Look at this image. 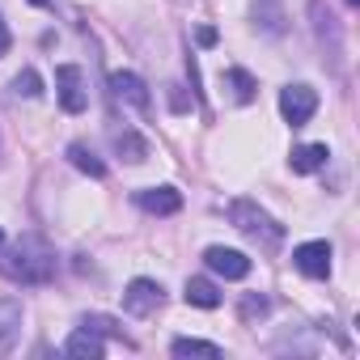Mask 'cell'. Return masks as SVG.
I'll return each mask as SVG.
<instances>
[{"label": "cell", "mask_w": 360, "mask_h": 360, "mask_svg": "<svg viewBox=\"0 0 360 360\" xmlns=\"http://www.w3.org/2000/svg\"><path fill=\"white\" fill-rule=\"evenodd\" d=\"M0 276L22 288L47 284L56 276V246L43 233H22L13 246H0Z\"/></svg>", "instance_id": "1"}, {"label": "cell", "mask_w": 360, "mask_h": 360, "mask_svg": "<svg viewBox=\"0 0 360 360\" xmlns=\"http://www.w3.org/2000/svg\"><path fill=\"white\" fill-rule=\"evenodd\" d=\"M229 225H233L238 233H246L250 242H259L263 250H276V246L284 242V225H280L267 208H259L255 200H233V204H229Z\"/></svg>", "instance_id": "2"}, {"label": "cell", "mask_w": 360, "mask_h": 360, "mask_svg": "<svg viewBox=\"0 0 360 360\" xmlns=\"http://www.w3.org/2000/svg\"><path fill=\"white\" fill-rule=\"evenodd\" d=\"M161 305H165V288H161L157 280H148V276H136V280L123 288V309H127L131 318H153Z\"/></svg>", "instance_id": "3"}, {"label": "cell", "mask_w": 360, "mask_h": 360, "mask_svg": "<svg viewBox=\"0 0 360 360\" xmlns=\"http://www.w3.org/2000/svg\"><path fill=\"white\" fill-rule=\"evenodd\" d=\"M314 110H318V94L309 85L297 81V85H284L280 89V115H284L288 127H305L314 119Z\"/></svg>", "instance_id": "4"}, {"label": "cell", "mask_w": 360, "mask_h": 360, "mask_svg": "<svg viewBox=\"0 0 360 360\" xmlns=\"http://www.w3.org/2000/svg\"><path fill=\"white\" fill-rule=\"evenodd\" d=\"M56 94H60V106L68 115H81L89 106V89H85V72L77 64H60L56 68Z\"/></svg>", "instance_id": "5"}, {"label": "cell", "mask_w": 360, "mask_h": 360, "mask_svg": "<svg viewBox=\"0 0 360 360\" xmlns=\"http://www.w3.org/2000/svg\"><path fill=\"white\" fill-rule=\"evenodd\" d=\"M292 267L309 280H326L330 276V242H301L292 250Z\"/></svg>", "instance_id": "6"}, {"label": "cell", "mask_w": 360, "mask_h": 360, "mask_svg": "<svg viewBox=\"0 0 360 360\" xmlns=\"http://www.w3.org/2000/svg\"><path fill=\"white\" fill-rule=\"evenodd\" d=\"M204 263H208V271L221 276V280H246V276H250V259H246L242 250H229V246H208V250H204Z\"/></svg>", "instance_id": "7"}, {"label": "cell", "mask_w": 360, "mask_h": 360, "mask_svg": "<svg viewBox=\"0 0 360 360\" xmlns=\"http://www.w3.org/2000/svg\"><path fill=\"white\" fill-rule=\"evenodd\" d=\"M110 94H115V102H123V106H131V110H148V106H153L148 85H144L136 72H110Z\"/></svg>", "instance_id": "8"}, {"label": "cell", "mask_w": 360, "mask_h": 360, "mask_svg": "<svg viewBox=\"0 0 360 360\" xmlns=\"http://www.w3.org/2000/svg\"><path fill=\"white\" fill-rule=\"evenodd\" d=\"M64 356H72V360H98V356H106V339H102V330H94L89 322H81V326L68 335Z\"/></svg>", "instance_id": "9"}, {"label": "cell", "mask_w": 360, "mask_h": 360, "mask_svg": "<svg viewBox=\"0 0 360 360\" xmlns=\"http://www.w3.org/2000/svg\"><path fill=\"white\" fill-rule=\"evenodd\" d=\"M136 208H144L148 217H174L183 208V195L174 187H144V191H136Z\"/></svg>", "instance_id": "10"}, {"label": "cell", "mask_w": 360, "mask_h": 360, "mask_svg": "<svg viewBox=\"0 0 360 360\" xmlns=\"http://www.w3.org/2000/svg\"><path fill=\"white\" fill-rule=\"evenodd\" d=\"M18 330H22V301L18 297H0V356L13 347Z\"/></svg>", "instance_id": "11"}, {"label": "cell", "mask_w": 360, "mask_h": 360, "mask_svg": "<svg viewBox=\"0 0 360 360\" xmlns=\"http://www.w3.org/2000/svg\"><path fill=\"white\" fill-rule=\"evenodd\" d=\"M221 85L233 94V102H238V106H250V102L259 98V81H255L246 68H225V72H221Z\"/></svg>", "instance_id": "12"}, {"label": "cell", "mask_w": 360, "mask_h": 360, "mask_svg": "<svg viewBox=\"0 0 360 360\" xmlns=\"http://www.w3.org/2000/svg\"><path fill=\"white\" fill-rule=\"evenodd\" d=\"M110 144H115V153H119L123 161H131V165H140V161L148 157V140H144L140 131H131V127L110 131Z\"/></svg>", "instance_id": "13"}, {"label": "cell", "mask_w": 360, "mask_h": 360, "mask_svg": "<svg viewBox=\"0 0 360 360\" xmlns=\"http://www.w3.org/2000/svg\"><path fill=\"white\" fill-rule=\"evenodd\" d=\"M183 297H187V305H195V309H217V305H221V288H217L208 276H191L187 288H183Z\"/></svg>", "instance_id": "14"}, {"label": "cell", "mask_w": 360, "mask_h": 360, "mask_svg": "<svg viewBox=\"0 0 360 360\" xmlns=\"http://www.w3.org/2000/svg\"><path fill=\"white\" fill-rule=\"evenodd\" d=\"M326 157H330L326 144H301V148H292L288 165H292V174H314V169L326 165Z\"/></svg>", "instance_id": "15"}, {"label": "cell", "mask_w": 360, "mask_h": 360, "mask_svg": "<svg viewBox=\"0 0 360 360\" xmlns=\"http://www.w3.org/2000/svg\"><path fill=\"white\" fill-rule=\"evenodd\" d=\"M68 161H72L81 174H89V178H106V161H102L85 140H72V144H68Z\"/></svg>", "instance_id": "16"}, {"label": "cell", "mask_w": 360, "mask_h": 360, "mask_svg": "<svg viewBox=\"0 0 360 360\" xmlns=\"http://www.w3.org/2000/svg\"><path fill=\"white\" fill-rule=\"evenodd\" d=\"M255 30L263 34H284V9H280V0H255Z\"/></svg>", "instance_id": "17"}, {"label": "cell", "mask_w": 360, "mask_h": 360, "mask_svg": "<svg viewBox=\"0 0 360 360\" xmlns=\"http://www.w3.org/2000/svg\"><path fill=\"white\" fill-rule=\"evenodd\" d=\"M309 18H314V34H318V43L330 39V56H339V26H335V18L322 9V0H314V5H309Z\"/></svg>", "instance_id": "18"}, {"label": "cell", "mask_w": 360, "mask_h": 360, "mask_svg": "<svg viewBox=\"0 0 360 360\" xmlns=\"http://www.w3.org/2000/svg\"><path fill=\"white\" fill-rule=\"evenodd\" d=\"M169 352L174 356H221V343H208V339H174L169 343Z\"/></svg>", "instance_id": "19"}, {"label": "cell", "mask_w": 360, "mask_h": 360, "mask_svg": "<svg viewBox=\"0 0 360 360\" xmlns=\"http://www.w3.org/2000/svg\"><path fill=\"white\" fill-rule=\"evenodd\" d=\"M13 94H18V98H39V94H43V77H39L34 68H22V72L13 77Z\"/></svg>", "instance_id": "20"}, {"label": "cell", "mask_w": 360, "mask_h": 360, "mask_svg": "<svg viewBox=\"0 0 360 360\" xmlns=\"http://www.w3.org/2000/svg\"><path fill=\"white\" fill-rule=\"evenodd\" d=\"M267 309H271V301H267V297H259V292H246V297H242V318H246V322L263 318Z\"/></svg>", "instance_id": "21"}, {"label": "cell", "mask_w": 360, "mask_h": 360, "mask_svg": "<svg viewBox=\"0 0 360 360\" xmlns=\"http://www.w3.org/2000/svg\"><path fill=\"white\" fill-rule=\"evenodd\" d=\"M169 106H174V110H191V102H187L183 85H169Z\"/></svg>", "instance_id": "22"}, {"label": "cell", "mask_w": 360, "mask_h": 360, "mask_svg": "<svg viewBox=\"0 0 360 360\" xmlns=\"http://www.w3.org/2000/svg\"><path fill=\"white\" fill-rule=\"evenodd\" d=\"M9 47H13V34H9L5 22H0V56H9Z\"/></svg>", "instance_id": "23"}, {"label": "cell", "mask_w": 360, "mask_h": 360, "mask_svg": "<svg viewBox=\"0 0 360 360\" xmlns=\"http://www.w3.org/2000/svg\"><path fill=\"white\" fill-rule=\"evenodd\" d=\"M195 39H200V47H212V43H217V30H212V26H200Z\"/></svg>", "instance_id": "24"}, {"label": "cell", "mask_w": 360, "mask_h": 360, "mask_svg": "<svg viewBox=\"0 0 360 360\" xmlns=\"http://www.w3.org/2000/svg\"><path fill=\"white\" fill-rule=\"evenodd\" d=\"M34 5H51V0H34Z\"/></svg>", "instance_id": "25"}, {"label": "cell", "mask_w": 360, "mask_h": 360, "mask_svg": "<svg viewBox=\"0 0 360 360\" xmlns=\"http://www.w3.org/2000/svg\"><path fill=\"white\" fill-rule=\"evenodd\" d=\"M0 246H5V229H0Z\"/></svg>", "instance_id": "26"}, {"label": "cell", "mask_w": 360, "mask_h": 360, "mask_svg": "<svg viewBox=\"0 0 360 360\" xmlns=\"http://www.w3.org/2000/svg\"><path fill=\"white\" fill-rule=\"evenodd\" d=\"M347 5H360V0H347Z\"/></svg>", "instance_id": "27"}]
</instances>
